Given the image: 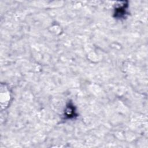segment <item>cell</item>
Listing matches in <instances>:
<instances>
[{
  "label": "cell",
  "instance_id": "obj_1",
  "mask_svg": "<svg viewBox=\"0 0 148 148\" xmlns=\"http://www.w3.org/2000/svg\"><path fill=\"white\" fill-rule=\"evenodd\" d=\"M127 2H121L117 4L114 9V17L116 18L120 19L125 17L127 14Z\"/></svg>",
  "mask_w": 148,
  "mask_h": 148
},
{
  "label": "cell",
  "instance_id": "obj_2",
  "mask_svg": "<svg viewBox=\"0 0 148 148\" xmlns=\"http://www.w3.org/2000/svg\"><path fill=\"white\" fill-rule=\"evenodd\" d=\"M65 113L66 116H69V118L73 117H74L73 114L75 115V114L73 105L69 103V105L66 106V110L65 112Z\"/></svg>",
  "mask_w": 148,
  "mask_h": 148
}]
</instances>
